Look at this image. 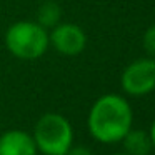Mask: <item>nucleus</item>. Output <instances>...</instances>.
<instances>
[{"instance_id": "nucleus-6", "label": "nucleus", "mask_w": 155, "mask_h": 155, "mask_svg": "<svg viewBox=\"0 0 155 155\" xmlns=\"http://www.w3.org/2000/svg\"><path fill=\"white\" fill-rule=\"evenodd\" d=\"M37 145L32 134L12 128L0 135V155H37Z\"/></svg>"}, {"instance_id": "nucleus-11", "label": "nucleus", "mask_w": 155, "mask_h": 155, "mask_svg": "<svg viewBox=\"0 0 155 155\" xmlns=\"http://www.w3.org/2000/svg\"><path fill=\"white\" fill-rule=\"evenodd\" d=\"M148 135H150V142H152V147L155 148V120L152 122V125H150V130H148Z\"/></svg>"}, {"instance_id": "nucleus-9", "label": "nucleus", "mask_w": 155, "mask_h": 155, "mask_svg": "<svg viewBox=\"0 0 155 155\" xmlns=\"http://www.w3.org/2000/svg\"><path fill=\"white\" fill-rule=\"evenodd\" d=\"M142 44H143V50L147 52L148 57L155 58V25H150V27L145 30Z\"/></svg>"}, {"instance_id": "nucleus-1", "label": "nucleus", "mask_w": 155, "mask_h": 155, "mask_svg": "<svg viewBox=\"0 0 155 155\" xmlns=\"http://www.w3.org/2000/svg\"><path fill=\"white\" fill-rule=\"evenodd\" d=\"M134 125V112L127 98L105 94L88 110L87 127L92 138L100 143H117Z\"/></svg>"}, {"instance_id": "nucleus-5", "label": "nucleus", "mask_w": 155, "mask_h": 155, "mask_svg": "<svg viewBox=\"0 0 155 155\" xmlns=\"http://www.w3.org/2000/svg\"><path fill=\"white\" fill-rule=\"evenodd\" d=\"M48 44L58 54L75 57L87 47V35L77 24H57L48 32Z\"/></svg>"}, {"instance_id": "nucleus-2", "label": "nucleus", "mask_w": 155, "mask_h": 155, "mask_svg": "<svg viewBox=\"0 0 155 155\" xmlns=\"http://www.w3.org/2000/svg\"><path fill=\"white\" fill-rule=\"evenodd\" d=\"M38 153L42 155H67L74 145V127L65 115L47 112L37 120L32 132Z\"/></svg>"}, {"instance_id": "nucleus-10", "label": "nucleus", "mask_w": 155, "mask_h": 155, "mask_svg": "<svg viewBox=\"0 0 155 155\" xmlns=\"http://www.w3.org/2000/svg\"><path fill=\"white\" fill-rule=\"evenodd\" d=\"M67 155H94V152L85 145H72L68 148Z\"/></svg>"}, {"instance_id": "nucleus-12", "label": "nucleus", "mask_w": 155, "mask_h": 155, "mask_svg": "<svg viewBox=\"0 0 155 155\" xmlns=\"http://www.w3.org/2000/svg\"><path fill=\"white\" fill-rule=\"evenodd\" d=\"M112 155H128V153H125V152H118V153H112Z\"/></svg>"}, {"instance_id": "nucleus-8", "label": "nucleus", "mask_w": 155, "mask_h": 155, "mask_svg": "<svg viewBox=\"0 0 155 155\" xmlns=\"http://www.w3.org/2000/svg\"><path fill=\"white\" fill-rule=\"evenodd\" d=\"M62 18V8L57 2L54 0H47L38 7L37 10V20L44 28H54L57 24H60Z\"/></svg>"}, {"instance_id": "nucleus-7", "label": "nucleus", "mask_w": 155, "mask_h": 155, "mask_svg": "<svg viewBox=\"0 0 155 155\" xmlns=\"http://www.w3.org/2000/svg\"><path fill=\"white\" fill-rule=\"evenodd\" d=\"M120 142L124 143V152L128 155H148L153 148L148 132L142 130V128L132 127Z\"/></svg>"}, {"instance_id": "nucleus-4", "label": "nucleus", "mask_w": 155, "mask_h": 155, "mask_svg": "<svg viewBox=\"0 0 155 155\" xmlns=\"http://www.w3.org/2000/svg\"><path fill=\"white\" fill-rule=\"evenodd\" d=\"M122 90L130 97H143L155 90V58H137L125 67L120 77Z\"/></svg>"}, {"instance_id": "nucleus-3", "label": "nucleus", "mask_w": 155, "mask_h": 155, "mask_svg": "<svg viewBox=\"0 0 155 155\" xmlns=\"http://www.w3.org/2000/svg\"><path fill=\"white\" fill-rule=\"evenodd\" d=\"M5 47L20 60H37L50 47L48 32L38 22H15L5 32Z\"/></svg>"}]
</instances>
